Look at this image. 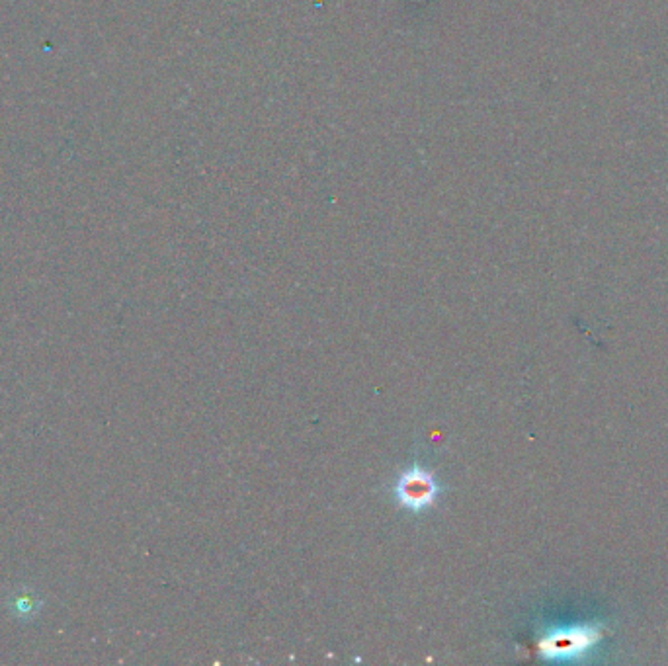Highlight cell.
<instances>
[{
	"instance_id": "obj_2",
	"label": "cell",
	"mask_w": 668,
	"mask_h": 666,
	"mask_svg": "<svg viewBox=\"0 0 668 666\" xmlns=\"http://www.w3.org/2000/svg\"><path fill=\"white\" fill-rule=\"evenodd\" d=\"M596 639V633L585 631V629H571V631H559L545 635L543 639L542 651L547 655L555 657H565V655H575L579 651H585Z\"/></svg>"
},
{
	"instance_id": "obj_1",
	"label": "cell",
	"mask_w": 668,
	"mask_h": 666,
	"mask_svg": "<svg viewBox=\"0 0 668 666\" xmlns=\"http://www.w3.org/2000/svg\"><path fill=\"white\" fill-rule=\"evenodd\" d=\"M395 500L409 512H422L432 508L438 499V483L430 471L422 467L407 469L395 483Z\"/></svg>"
}]
</instances>
